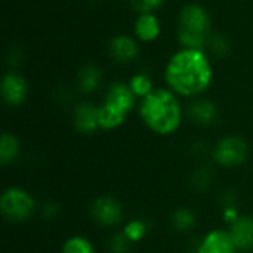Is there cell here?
Wrapping results in <instances>:
<instances>
[{
	"mask_svg": "<svg viewBox=\"0 0 253 253\" xmlns=\"http://www.w3.org/2000/svg\"><path fill=\"white\" fill-rule=\"evenodd\" d=\"M132 248V242L126 237L125 233L114 234L110 240V251L111 253H127Z\"/></svg>",
	"mask_w": 253,
	"mask_h": 253,
	"instance_id": "22",
	"label": "cell"
},
{
	"mask_svg": "<svg viewBox=\"0 0 253 253\" xmlns=\"http://www.w3.org/2000/svg\"><path fill=\"white\" fill-rule=\"evenodd\" d=\"M0 209L1 213L13 221V222H22L27 221L33 212H34V200L33 197L16 187L7 188L0 199Z\"/></svg>",
	"mask_w": 253,
	"mask_h": 253,
	"instance_id": "5",
	"label": "cell"
},
{
	"mask_svg": "<svg viewBox=\"0 0 253 253\" xmlns=\"http://www.w3.org/2000/svg\"><path fill=\"white\" fill-rule=\"evenodd\" d=\"M62 253H95V249L89 240H86L84 237L76 236V237L68 239L64 243Z\"/></svg>",
	"mask_w": 253,
	"mask_h": 253,
	"instance_id": "20",
	"label": "cell"
},
{
	"mask_svg": "<svg viewBox=\"0 0 253 253\" xmlns=\"http://www.w3.org/2000/svg\"><path fill=\"white\" fill-rule=\"evenodd\" d=\"M108 50L111 58L119 64H129L139 55V46L136 40L127 34H117L110 40Z\"/></svg>",
	"mask_w": 253,
	"mask_h": 253,
	"instance_id": "9",
	"label": "cell"
},
{
	"mask_svg": "<svg viewBox=\"0 0 253 253\" xmlns=\"http://www.w3.org/2000/svg\"><path fill=\"white\" fill-rule=\"evenodd\" d=\"M165 79L172 92L181 96H197L212 84L211 58L203 49L182 47L168 61Z\"/></svg>",
	"mask_w": 253,
	"mask_h": 253,
	"instance_id": "1",
	"label": "cell"
},
{
	"mask_svg": "<svg viewBox=\"0 0 253 253\" xmlns=\"http://www.w3.org/2000/svg\"><path fill=\"white\" fill-rule=\"evenodd\" d=\"M212 34L208 10L199 3H187L178 16V40L182 47L203 49Z\"/></svg>",
	"mask_w": 253,
	"mask_h": 253,
	"instance_id": "3",
	"label": "cell"
},
{
	"mask_svg": "<svg viewBox=\"0 0 253 253\" xmlns=\"http://www.w3.org/2000/svg\"><path fill=\"white\" fill-rule=\"evenodd\" d=\"M19 154V142L12 133H3L0 138V163L10 165Z\"/></svg>",
	"mask_w": 253,
	"mask_h": 253,
	"instance_id": "16",
	"label": "cell"
},
{
	"mask_svg": "<svg viewBox=\"0 0 253 253\" xmlns=\"http://www.w3.org/2000/svg\"><path fill=\"white\" fill-rule=\"evenodd\" d=\"M211 181H212L211 172H209L208 169H200V170H197V172L193 175L191 184H193L197 190L203 191V190H206V188L211 185Z\"/></svg>",
	"mask_w": 253,
	"mask_h": 253,
	"instance_id": "24",
	"label": "cell"
},
{
	"mask_svg": "<svg viewBox=\"0 0 253 253\" xmlns=\"http://www.w3.org/2000/svg\"><path fill=\"white\" fill-rule=\"evenodd\" d=\"M206 46H209V50L215 56H218V58L227 56L228 52H230V47H231L228 39L224 34H221V33H212Z\"/></svg>",
	"mask_w": 253,
	"mask_h": 253,
	"instance_id": "19",
	"label": "cell"
},
{
	"mask_svg": "<svg viewBox=\"0 0 253 253\" xmlns=\"http://www.w3.org/2000/svg\"><path fill=\"white\" fill-rule=\"evenodd\" d=\"M58 211H59L58 209V205H55V203H46L43 206V216L47 218V219H52V218L56 216Z\"/></svg>",
	"mask_w": 253,
	"mask_h": 253,
	"instance_id": "25",
	"label": "cell"
},
{
	"mask_svg": "<svg viewBox=\"0 0 253 253\" xmlns=\"http://www.w3.org/2000/svg\"><path fill=\"white\" fill-rule=\"evenodd\" d=\"M196 224H197V218L188 209H176L172 215V225L175 230L181 233L191 231L196 227Z\"/></svg>",
	"mask_w": 253,
	"mask_h": 253,
	"instance_id": "18",
	"label": "cell"
},
{
	"mask_svg": "<svg viewBox=\"0 0 253 253\" xmlns=\"http://www.w3.org/2000/svg\"><path fill=\"white\" fill-rule=\"evenodd\" d=\"M133 33L139 42L144 43H151L159 39L162 33V24L157 15L153 13H139L135 25H133Z\"/></svg>",
	"mask_w": 253,
	"mask_h": 253,
	"instance_id": "12",
	"label": "cell"
},
{
	"mask_svg": "<svg viewBox=\"0 0 253 253\" xmlns=\"http://www.w3.org/2000/svg\"><path fill=\"white\" fill-rule=\"evenodd\" d=\"M90 213L93 219L102 227H114L120 224L123 218L122 205L116 199L108 197V196L98 197L92 205Z\"/></svg>",
	"mask_w": 253,
	"mask_h": 253,
	"instance_id": "7",
	"label": "cell"
},
{
	"mask_svg": "<svg viewBox=\"0 0 253 253\" xmlns=\"http://www.w3.org/2000/svg\"><path fill=\"white\" fill-rule=\"evenodd\" d=\"M139 114L144 123L159 135L173 133L182 122L181 102L170 89H154L142 99Z\"/></svg>",
	"mask_w": 253,
	"mask_h": 253,
	"instance_id": "2",
	"label": "cell"
},
{
	"mask_svg": "<svg viewBox=\"0 0 253 253\" xmlns=\"http://www.w3.org/2000/svg\"><path fill=\"white\" fill-rule=\"evenodd\" d=\"M73 122L76 129L80 133L90 135L96 132L99 127L98 120V107H95L92 102H80L74 107L73 111Z\"/></svg>",
	"mask_w": 253,
	"mask_h": 253,
	"instance_id": "10",
	"label": "cell"
},
{
	"mask_svg": "<svg viewBox=\"0 0 253 253\" xmlns=\"http://www.w3.org/2000/svg\"><path fill=\"white\" fill-rule=\"evenodd\" d=\"M191 120L199 126H209L218 119V108L209 99H196L188 110Z\"/></svg>",
	"mask_w": 253,
	"mask_h": 253,
	"instance_id": "14",
	"label": "cell"
},
{
	"mask_svg": "<svg viewBox=\"0 0 253 253\" xmlns=\"http://www.w3.org/2000/svg\"><path fill=\"white\" fill-rule=\"evenodd\" d=\"M129 1H130V6L138 13H153L166 0H129Z\"/></svg>",
	"mask_w": 253,
	"mask_h": 253,
	"instance_id": "23",
	"label": "cell"
},
{
	"mask_svg": "<svg viewBox=\"0 0 253 253\" xmlns=\"http://www.w3.org/2000/svg\"><path fill=\"white\" fill-rule=\"evenodd\" d=\"M129 87L132 89V92L135 93L136 98H147L153 90H154V86H153V80L148 74L145 73H136L130 77L129 80Z\"/></svg>",
	"mask_w": 253,
	"mask_h": 253,
	"instance_id": "17",
	"label": "cell"
},
{
	"mask_svg": "<svg viewBox=\"0 0 253 253\" xmlns=\"http://www.w3.org/2000/svg\"><path fill=\"white\" fill-rule=\"evenodd\" d=\"M236 246L230 233L216 230L209 233L200 243L199 253H234Z\"/></svg>",
	"mask_w": 253,
	"mask_h": 253,
	"instance_id": "13",
	"label": "cell"
},
{
	"mask_svg": "<svg viewBox=\"0 0 253 253\" xmlns=\"http://www.w3.org/2000/svg\"><path fill=\"white\" fill-rule=\"evenodd\" d=\"M102 83V70L95 64L83 65L77 73V87L82 93L95 92Z\"/></svg>",
	"mask_w": 253,
	"mask_h": 253,
	"instance_id": "15",
	"label": "cell"
},
{
	"mask_svg": "<svg viewBox=\"0 0 253 253\" xmlns=\"http://www.w3.org/2000/svg\"><path fill=\"white\" fill-rule=\"evenodd\" d=\"M147 230H148V227H147L145 221H142V219H133V221H130V222L126 224L123 233L126 234V237L132 243H136V242H139V240H142L145 237Z\"/></svg>",
	"mask_w": 253,
	"mask_h": 253,
	"instance_id": "21",
	"label": "cell"
},
{
	"mask_svg": "<svg viewBox=\"0 0 253 253\" xmlns=\"http://www.w3.org/2000/svg\"><path fill=\"white\" fill-rule=\"evenodd\" d=\"M230 236L239 251L253 249V218L239 216L233 224H230Z\"/></svg>",
	"mask_w": 253,
	"mask_h": 253,
	"instance_id": "11",
	"label": "cell"
},
{
	"mask_svg": "<svg viewBox=\"0 0 253 253\" xmlns=\"http://www.w3.org/2000/svg\"><path fill=\"white\" fill-rule=\"evenodd\" d=\"M27 95H28V86H27L25 79L21 74L15 71H9L3 76L1 96L7 105L10 107L21 105L25 101Z\"/></svg>",
	"mask_w": 253,
	"mask_h": 253,
	"instance_id": "8",
	"label": "cell"
},
{
	"mask_svg": "<svg viewBox=\"0 0 253 253\" xmlns=\"http://www.w3.org/2000/svg\"><path fill=\"white\" fill-rule=\"evenodd\" d=\"M136 96L129 87V84L116 82L113 83L105 95L104 102L98 107L99 127L105 130H113L122 126L127 114L135 107Z\"/></svg>",
	"mask_w": 253,
	"mask_h": 253,
	"instance_id": "4",
	"label": "cell"
},
{
	"mask_svg": "<svg viewBox=\"0 0 253 253\" xmlns=\"http://www.w3.org/2000/svg\"><path fill=\"white\" fill-rule=\"evenodd\" d=\"M215 160L225 168H234L242 165L248 157V144L239 136H227L215 147Z\"/></svg>",
	"mask_w": 253,
	"mask_h": 253,
	"instance_id": "6",
	"label": "cell"
}]
</instances>
